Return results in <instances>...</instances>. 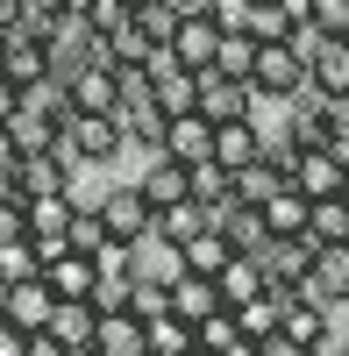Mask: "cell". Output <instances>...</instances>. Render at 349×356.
Returning a JSON list of instances; mask_svg holds the SVG:
<instances>
[{
  "mask_svg": "<svg viewBox=\"0 0 349 356\" xmlns=\"http://www.w3.org/2000/svg\"><path fill=\"white\" fill-rule=\"evenodd\" d=\"M93 214H100V228H107V243H143V235L157 228V207L143 200L136 178H114V186H100Z\"/></svg>",
  "mask_w": 349,
  "mask_h": 356,
  "instance_id": "6da1fadb",
  "label": "cell"
},
{
  "mask_svg": "<svg viewBox=\"0 0 349 356\" xmlns=\"http://www.w3.org/2000/svg\"><path fill=\"white\" fill-rule=\"evenodd\" d=\"M65 150L86 171H107V164L129 157V143H122V122H114V114H72L65 122Z\"/></svg>",
  "mask_w": 349,
  "mask_h": 356,
  "instance_id": "7a4b0ae2",
  "label": "cell"
},
{
  "mask_svg": "<svg viewBox=\"0 0 349 356\" xmlns=\"http://www.w3.org/2000/svg\"><path fill=\"white\" fill-rule=\"evenodd\" d=\"M300 86H307V57L293 43H257L250 57V93H264V100H300Z\"/></svg>",
  "mask_w": 349,
  "mask_h": 356,
  "instance_id": "3957f363",
  "label": "cell"
},
{
  "mask_svg": "<svg viewBox=\"0 0 349 356\" xmlns=\"http://www.w3.org/2000/svg\"><path fill=\"white\" fill-rule=\"evenodd\" d=\"M72 214H79L72 193H22V228H29V243H36V257L72 243Z\"/></svg>",
  "mask_w": 349,
  "mask_h": 356,
  "instance_id": "277c9868",
  "label": "cell"
},
{
  "mask_svg": "<svg viewBox=\"0 0 349 356\" xmlns=\"http://www.w3.org/2000/svg\"><path fill=\"white\" fill-rule=\"evenodd\" d=\"M285 178H293L307 200H335L342 178H349V164L335 157V143H300V150L285 157Z\"/></svg>",
  "mask_w": 349,
  "mask_h": 356,
  "instance_id": "5b68a950",
  "label": "cell"
},
{
  "mask_svg": "<svg viewBox=\"0 0 349 356\" xmlns=\"http://www.w3.org/2000/svg\"><path fill=\"white\" fill-rule=\"evenodd\" d=\"M293 292L335 314V307L349 300V243H314V264H307V278H300Z\"/></svg>",
  "mask_w": 349,
  "mask_h": 356,
  "instance_id": "8992f818",
  "label": "cell"
},
{
  "mask_svg": "<svg viewBox=\"0 0 349 356\" xmlns=\"http://www.w3.org/2000/svg\"><path fill=\"white\" fill-rule=\"evenodd\" d=\"M250 79H228V72H193V107L207 114V122H236V114H250Z\"/></svg>",
  "mask_w": 349,
  "mask_h": 356,
  "instance_id": "52a82bcc",
  "label": "cell"
},
{
  "mask_svg": "<svg viewBox=\"0 0 349 356\" xmlns=\"http://www.w3.org/2000/svg\"><path fill=\"white\" fill-rule=\"evenodd\" d=\"M129 278H150V285H179L186 278V243H171V235H143V243H129Z\"/></svg>",
  "mask_w": 349,
  "mask_h": 356,
  "instance_id": "ba28073f",
  "label": "cell"
},
{
  "mask_svg": "<svg viewBox=\"0 0 349 356\" xmlns=\"http://www.w3.org/2000/svg\"><path fill=\"white\" fill-rule=\"evenodd\" d=\"M164 50L179 57L186 72H207V65H214V50H221L214 15H179V22H171V36H164Z\"/></svg>",
  "mask_w": 349,
  "mask_h": 356,
  "instance_id": "9c48e42d",
  "label": "cell"
},
{
  "mask_svg": "<svg viewBox=\"0 0 349 356\" xmlns=\"http://www.w3.org/2000/svg\"><path fill=\"white\" fill-rule=\"evenodd\" d=\"M50 307H57V292L43 285V271L22 278V285H0V314H8V328H22V335H36L50 321Z\"/></svg>",
  "mask_w": 349,
  "mask_h": 356,
  "instance_id": "30bf717a",
  "label": "cell"
},
{
  "mask_svg": "<svg viewBox=\"0 0 349 356\" xmlns=\"http://www.w3.org/2000/svg\"><path fill=\"white\" fill-rule=\"evenodd\" d=\"M157 150H164V157H179V164H207V157H214V122H207L200 107H193V114H171Z\"/></svg>",
  "mask_w": 349,
  "mask_h": 356,
  "instance_id": "8fae6325",
  "label": "cell"
},
{
  "mask_svg": "<svg viewBox=\"0 0 349 356\" xmlns=\"http://www.w3.org/2000/svg\"><path fill=\"white\" fill-rule=\"evenodd\" d=\"M136 186H143V200H150V207H171V200H193V171H186L179 157L150 150V157H143V171H136Z\"/></svg>",
  "mask_w": 349,
  "mask_h": 356,
  "instance_id": "7c38bea8",
  "label": "cell"
},
{
  "mask_svg": "<svg viewBox=\"0 0 349 356\" xmlns=\"http://www.w3.org/2000/svg\"><path fill=\"white\" fill-rule=\"evenodd\" d=\"M307 86L314 93H349V36H314L307 43Z\"/></svg>",
  "mask_w": 349,
  "mask_h": 356,
  "instance_id": "4fadbf2b",
  "label": "cell"
},
{
  "mask_svg": "<svg viewBox=\"0 0 349 356\" xmlns=\"http://www.w3.org/2000/svg\"><path fill=\"white\" fill-rule=\"evenodd\" d=\"M43 285L57 292V300H93V257H86V250H50L43 257Z\"/></svg>",
  "mask_w": 349,
  "mask_h": 356,
  "instance_id": "5bb4252c",
  "label": "cell"
},
{
  "mask_svg": "<svg viewBox=\"0 0 349 356\" xmlns=\"http://www.w3.org/2000/svg\"><path fill=\"white\" fill-rule=\"evenodd\" d=\"M65 93H72V114H114L122 79H114V65H86L79 79H65Z\"/></svg>",
  "mask_w": 349,
  "mask_h": 356,
  "instance_id": "9a60e30c",
  "label": "cell"
},
{
  "mask_svg": "<svg viewBox=\"0 0 349 356\" xmlns=\"http://www.w3.org/2000/svg\"><path fill=\"white\" fill-rule=\"evenodd\" d=\"M278 335H293V342H307V349H328V307L285 292V300H278Z\"/></svg>",
  "mask_w": 349,
  "mask_h": 356,
  "instance_id": "2e32d148",
  "label": "cell"
},
{
  "mask_svg": "<svg viewBox=\"0 0 349 356\" xmlns=\"http://www.w3.org/2000/svg\"><path fill=\"white\" fill-rule=\"evenodd\" d=\"M0 72H8L22 93L36 79H50V50H43V36H29V29H8V57H0Z\"/></svg>",
  "mask_w": 349,
  "mask_h": 356,
  "instance_id": "e0dca14e",
  "label": "cell"
},
{
  "mask_svg": "<svg viewBox=\"0 0 349 356\" xmlns=\"http://www.w3.org/2000/svg\"><path fill=\"white\" fill-rule=\"evenodd\" d=\"M250 157H264V136H257L250 114H236V122H214V164H221V171H243Z\"/></svg>",
  "mask_w": 349,
  "mask_h": 356,
  "instance_id": "ac0fdd59",
  "label": "cell"
},
{
  "mask_svg": "<svg viewBox=\"0 0 349 356\" xmlns=\"http://www.w3.org/2000/svg\"><path fill=\"white\" fill-rule=\"evenodd\" d=\"M93 349H100V356H143L150 335H143V321H136L129 307H114V314L93 321Z\"/></svg>",
  "mask_w": 349,
  "mask_h": 356,
  "instance_id": "d6986e66",
  "label": "cell"
},
{
  "mask_svg": "<svg viewBox=\"0 0 349 356\" xmlns=\"http://www.w3.org/2000/svg\"><path fill=\"white\" fill-rule=\"evenodd\" d=\"M278 186H285V164H278L271 150H264V157H250L243 171H228V193H236L243 207H264V200H271Z\"/></svg>",
  "mask_w": 349,
  "mask_h": 356,
  "instance_id": "ffe728a7",
  "label": "cell"
},
{
  "mask_svg": "<svg viewBox=\"0 0 349 356\" xmlns=\"http://www.w3.org/2000/svg\"><path fill=\"white\" fill-rule=\"evenodd\" d=\"M93 321H100V307H93V300H57V307H50V321H43V335H57L65 349H86V342H93Z\"/></svg>",
  "mask_w": 349,
  "mask_h": 356,
  "instance_id": "44dd1931",
  "label": "cell"
},
{
  "mask_svg": "<svg viewBox=\"0 0 349 356\" xmlns=\"http://www.w3.org/2000/svg\"><path fill=\"white\" fill-rule=\"evenodd\" d=\"M307 207H314V200L293 186V178H285V186H278L264 207H257V214H264V228H271V235H307Z\"/></svg>",
  "mask_w": 349,
  "mask_h": 356,
  "instance_id": "7402d4cb",
  "label": "cell"
},
{
  "mask_svg": "<svg viewBox=\"0 0 349 356\" xmlns=\"http://www.w3.org/2000/svg\"><path fill=\"white\" fill-rule=\"evenodd\" d=\"M214 292H221V307L257 300V292H264V264H257V257H228L221 271H214Z\"/></svg>",
  "mask_w": 349,
  "mask_h": 356,
  "instance_id": "603a6c76",
  "label": "cell"
},
{
  "mask_svg": "<svg viewBox=\"0 0 349 356\" xmlns=\"http://www.w3.org/2000/svg\"><path fill=\"white\" fill-rule=\"evenodd\" d=\"M8 136H15V150L29 157V150H50V143H57V136H65V129H57V122H50V114H43V107H29V100H22V107L8 114Z\"/></svg>",
  "mask_w": 349,
  "mask_h": 356,
  "instance_id": "cb8c5ba5",
  "label": "cell"
},
{
  "mask_svg": "<svg viewBox=\"0 0 349 356\" xmlns=\"http://www.w3.org/2000/svg\"><path fill=\"white\" fill-rule=\"evenodd\" d=\"M171 314H186V321H207V314H221V292H214V278H207V271H186L179 285H171Z\"/></svg>",
  "mask_w": 349,
  "mask_h": 356,
  "instance_id": "d4e9b609",
  "label": "cell"
},
{
  "mask_svg": "<svg viewBox=\"0 0 349 356\" xmlns=\"http://www.w3.org/2000/svg\"><path fill=\"white\" fill-rule=\"evenodd\" d=\"M278 300H285V292H278V285H264V292H257V300L228 307V314H236V335H243V342H264V335L278 328Z\"/></svg>",
  "mask_w": 349,
  "mask_h": 356,
  "instance_id": "484cf974",
  "label": "cell"
},
{
  "mask_svg": "<svg viewBox=\"0 0 349 356\" xmlns=\"http://www.w3.org/2000/svg\"><path fill=\"white\" fill-rule=\"evenodd\" d=\"M143 335H150L157 356H193V349H200V335H193L186 314H157V321H143Z\"/></svg>",
  "mask_w": 349,
  "mask_h": 356,
  "instance_id": "4316f807",
  "label": "cell"
},
{
  "mask_svg": "<svg viewBox=\"0 0 349 356\" xmlns=\"http://www.w3.org/2000/svg\"><path fill=\"white\" fill-rule=\"evenodd\" d=\"M307 243H349V200H314L307 207Z\"/></svg>",
  "mask_w": 349,
  "mask_h": 356,
  "instance_id": "83f0119b",
  "label": "cell"
},
{
  "mask_svg": "<svg viewBox=\"0 0 349 356\" xmlns=\"http://www.w3.org/2000/svg\"><path fill=\"white\" fill-rule=\"evenodd\" d=\"M207 228V200H171L157 207V235H171V243H186V235Z\"/></svg>",
  "mask_w": 349,
  "mask_h": 356,
  "instance_id": "f1b7e54d",
  "label": "cell"
},
{
  "mask_svg": "<svg viewBox=\"0 0 349 356\" xmlns=\"http://www.w3.org/2000/svg\"><path fill=\"white\" fill-rule=\"evenodd\" d=\"M36 271H43L36 243H29V235H8V243H0V285H22V278H36Z\"/></svg>",
  "mask_w": 349,
  "mask_h": 356,
  "instance_id": "f546056e",
  "label": "cell"
},
{
  "mask_svg": "<svg viewBox=\"0 0 349 356\" xmlns=\"http://www.w3.org/2000/svg\"><path fill=\"white\" fill-rule=\"evenodd\" d=\"M228 257H236V250H228V243H221L214 228H200V235H186V271H207V278H214V271H221Z\"/></svg>",
  "mask_w": 349,
  "mask_h": 356,
  "instance_id": "4dcf8cb0",
  "label": "cell"
},
{
  "mask_svg": "<svg viewBox=\"0 0 349 356\" xmlns=\"http://www.w3.org/2000/svg\"><path fill=\"white\" fill-rule=\"evenodd\" d=\"M250 57H257V36H243V29H221L214 72H228V79H250Z\"/></svg>",
  "mask_w": 349,
  "mask_h": 356,
  "instance_id": "1f68e13d",
  "label": "cell"
},
{
  "mask_svg": "<svg viewBox=\"0 0 349 356\" xmlns=\"http://www.w3.org/2000/svg\"><path fill=\"white\" fill-rule=\"evenodd\" d=\"M129 314H136V321L171 314V292H164V285H150V278H129Z\"/></svg>",
  "mask_w": 349,
  "mask_h": 356,
  "instance_id": "d6a6232c",
  "label": "cell"
},
{
  "mask_svg": "<svg viewBox=\"0 0 349 356\" xmlns=\"http://www.w3.org/2000/svg\"><path fill=\"white\" fill-rule=\"evenodd\" d=\"M193 335H200V349H236V342H243V335H236V314H228V307H221V314H207V321H193Z\"/></svg>",
  "mask_w": 349,
  "mask_h": 356,
  "instance_id": "836d02e7",
  "label": "cell"
},
{
  "mask_svg": "<svg viewBox=\"0 0 349 356\" xmlns=\"http://www.w3.org/2000/svg\"><path fill=\"white\" fill-rule=\"evenodd\" d=\"M186 171H193V200H207V207L228 200V171H221L214 157H207V164H186Z\"/></svg>",
  "mask_w": 349,
  "mask_h": 356,
  "instance_id": "e575fe53",
  "label": "cell"
},
{
  "mask_svg": "<svg viewBox=\"0 0 349 356\" xmlns=\"http://www.w3.org/2000/svg\"><path fill=\"white\" fill-rule=\"evenodd\" d=\"M107 243V228H100V214H93V207H79V214H72V250H86V257H93Z\"/></svg>",
  "mask_w": 349,
  "mask_h": 356,
  "instance_id": "d590c367",
  "label": "cell"
},
{
  "mask_svg": "<svg viewBox=\"0 0 349 356\" xmlns=\"http://www.w3.org/2000/svg\"><path fill=\"white\" fill-rule=\"evenodd\" d=\"M314 29L321 36H349V0H314Z\"/></svg>",
  "mask_w": 349,
  "mask_h": 356,
  "instance_id": "8d00e7d4",
  "label": "cell"
},
{
  "mask_svg": "<svg viewBox=\"0 0 349 356\" xmlns=\"http://www.w3.org/2000/svg\"><path fill=\"white\" fill-rule=\"evenodd\" d=\"M250 8H257V0H207L214 29H243V22H250Z\"/></svg>",
  "mask_w": 349,
  "mask_h": 356,
  "instance_id": "74e56055",
  "label": "cell"
},
{
  "mask_svg": "<svg viewBox=\"0 0 349 356\" xmlns=\"http://www.w3.org/2000/svg\"><path fill=\"white\" fill-rule=\"evenodd\" d=\"M257 356H314V349H307V342H293V335H278V328H271L264 342H257Z\"/></svg>",
  "mask_w": 349,
  "mask_h": 356,
  "instance_id": "f35d334b",
  "label": "cell"
},
{
  "mask_svg": "<svg viewBox=\"0 0 349 356\" xmlns=\"http://www.w3.org/2000/svg\"><path fill=\"white\" fill-rule=\"evenodd\" d=\"M15 107H22V86H15L8 72H0V122H8V114H15Z\"/></svg>",
  "mask_w": 349,
  "mask_h": 356,
  "instance_id": "ab89813d",
  "label": "cell"
},
{
  "mask_svg": "<svg viewBox=\"0 0 349 356\" xmlns=\"http://www.w3.org/2000/svg\"><path fill=\"white\" fill-rule=\"evenodd\" d=\"M22 15H29V0H0V36H8V29H22Z\"/></svg>",
  "mask_w": 349,
  "mask_h": 356,
  "instance_id": "60d3db41",
  "label": "cell"
},
{
  "mask_svg": "<svg viewBox=\"0 0 349 356\" xmlns=\"http://www.w3.org/2000/svg\"><path fill=\"white\" fill-rule=\"evenodd\" d=\"M228 356H257V342H236V349H228Z\"/></svg>",
  "mask_w": 349,
  "mask_h": 356,
  "instance_id": "b9f144b4",
  "label": "cell"
},
{
  "mask_svg": "<svg viewBox=\"0 0 349 356\" xmlns=\"http://www.w3.org/2000/svg\"><path fill=\"white\" fill-rule=\"evenodd\" d=\"M72 356H100V349H93V342H86V349H72Z\"/></svg>",
  "mask_w": 349,
  "mask_h": 356,
  "instance_id": "7bdbcfd3",
  "label": "cell"
},
{
  "mask_svg": "<svg viewBox=\"0 0 349 356\" xmlns=\"http://www.w3.org/2000/svg\"><path fill=\"white\" fill-rule=\"evenodd\" d=\"M193 356H228V349H193Z\"/></svg>",
  "mask_w": 349,
  "mask_h": 356,
  "instance_id": "ee69618b",
  "label": "cell"
},
{
  "mask_svg": "<svg viewBox=\"0 0 349 356\" xmlns=\"http://www.w3.org/2000/svg\"><path fill=\"white\" fill-rule=\"evenodd\" d=\"M314 356H335V342H328V349H314Z\"/></svg>",
  "mask_w": 349,
  "mask_h": 356,
  "instance_id": "f6af8a7d",
  "label": "cell"
},
{
  "mask_svg": "<svg viewBox=\"0 0 349 356\" xmlns=\"http://www.w3.org/2000/svg\"><path fill=\"white\" fill-rule=\"evenodd\" d=\"M335 356H349V342H335Z\"/></svg>",
  "mask_w": 349,
  "mask_h": 356,
  "instance_id": "bcb514c9",
  "label": "cell"
},
{
  "mask_svg": "<svg viewBox=\"0 0 349 356\" xmlns=\"http://www.w3.org/2000/svg\"><path fill=\"white\" fill-rule=\"evenodd\" d=\"M0 57H8V36H0Z\"/></svg>",
  "mask_w": 349,
  "mask_h": 356,
  "instance_id": "7dc6e473",
  "label": "cell"
},
{
  "mask_svg": "<svg viewBox=\"0 0 349 356\" xmlns=\"http://www.w3.org/2000/svg\"><path fill=\"white\" fill-rule=\"evenodd\" d=\"M342 200H349V178H342Z\"/></svg>",
  "mask_w": 349,
  "mask_h": 356,
  "instance_id": "c3c4849f",
  "label": "cell"
},
{
  "mask_svg": "<svg viewBox=\"0 0 349 356\" xmlns=\"http://www.w3.org/2000/svg\"><path fill=\"white\" fill-rule=\"evenodd\" d=\"M143 356H157V349H143Z\"/></svg>",
  "mask_w": 349,
  "mask_h": 356,
  "instance_id": "681fc988",
  "label": "cell"
}]
</instances>
